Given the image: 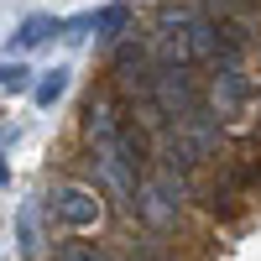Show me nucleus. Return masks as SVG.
<instances>
[{"label":"nucleus","instance_id":"obj_1","mask_svg":"<svg viewBox=\"0 0 261 261\" xmlns=\"http://www.w3.org/2000/svg\"><path fill=\"white\" fill-rule=\"evenodd\" d=\"M220 141H225V120L214 115V105H204V110L178 115L162 130V157L157 162H172L178 172H193V167H204L214 151H220Z\"/></svg>","mask_w":261,"mask_h":261},{"label":"nucleus","instance_id":"obj_2","mask_svg":"<svg viewBox=\"0 0 261 261\" xmlns=\"http://www.w3.org/2000/svg\"><path fill=\"white\" fill-rule=\"evenodd\" d=\"M47 220L58 230H68V235H84V230H94L105 220V204H99V193L84 188V183H53V193H47Z\"/></svg>","mask_w":261,"mask_h":261},{"label":"nucleus","instance_id":"obj_3","mask_svg":"<svg viewBox=\"0 0 261 261\" xmlns=\"http://www.w3.org/2000/svg\"><path fill=\"white\" fill-rule=\"evenodd\" d=\"M157 105L167 120L204 110V79L193 63H172V68H157Z\"/></svg>","mask_w":261,"mask_h":261},{"label":"nucleus","instance_id":"obj_4","mask_svg":"<svg viewBox=\"0 0 261 261\" xmlns=\"http://www.w3.org/2000/svg\"><path fill=\"white\" fill-rule=\"evenodd\" d=\"M209 105L220 120H241L246 105H251V79L241 68H214V84H209Z\"/></svg>","mask_w":261,"mask_h":261},{"label":"nucleus","instance_id":"obj_5","mask_svg":"<svg viewBox=\"0 0 261 261\" xmlns=\"http://www.w3.org/2000/svg\"><path fill=\"white\" fill-rule=\"evenodd\" d=\"M130 32H136V27H130V6H105V11H94V37H105V42H125Z\"/></svg>","mask_w":261,"mask_h":261},{"label":"nucleus","instance_id":"obj_6","mask_svg":"<svg viewBox=\"0 0 261 261\" xmlns=\"http://www.w3.org/2000/svg\"><path fill=\"white\" fill-rule=\"evenodd\" d=\"M53 261H115V256L105 246L79 241V235H63V241H53Z\"/></svg>","mask_w":261,"mask_h":261},{"label":"nucleus","instance_id":"obj_7","mask_svg":"<svg viewBox=\"0 0 261 261\" xmlns=\"http://www.w3.org/2000/svg\"><path fill=\"white\" fill-rule=\"evenodd\" d=\"M58 32H63L58 16H32V21H21V27H16V47H42V42L58 37Z\"/></svg>","mask_w":261,"mask_h":261},{"label":"nucleus","instance_id":"obj_8","mask_svg":"<svg viewBox=\"0 0 261 261\" xmlns=\"http://www.w3.org/2000/svg\"><path fill=\"white\" fill-rule=\"evenodd\" d=\"M63 89H68V73L53 68V73H42V84H37V94H32V99L47 110V105H58V99H63Z\"/></svg>","mask_w":261,"mask_h":261},{"label":"nucleus","instance_id":"obj_9","mask_svg":"<svg viewBox=\"0 0 261 261\" xmlns=\"http://www.w3.org/2000/svg\"><path fill=\"white\" fill-rule=\"evenodd\" d=\"M27 68H21V63H6V68H0V84H6V94H27Z\"/></svg>","mask_w":261,"mask_h":261},{"label":"nucleus","instance_id":"obj_10","mask_svg":"<svg viewBox=\"0 0 261 261\" xmlns=\"http://www.w3.org/2000/svg\"><path fill=\"white\" fill-rule=\"evenodd\" d=\"M256 136H261V115H256Z\"/></svg>","mask_w":261,"mask_h":261}]
</instances>
